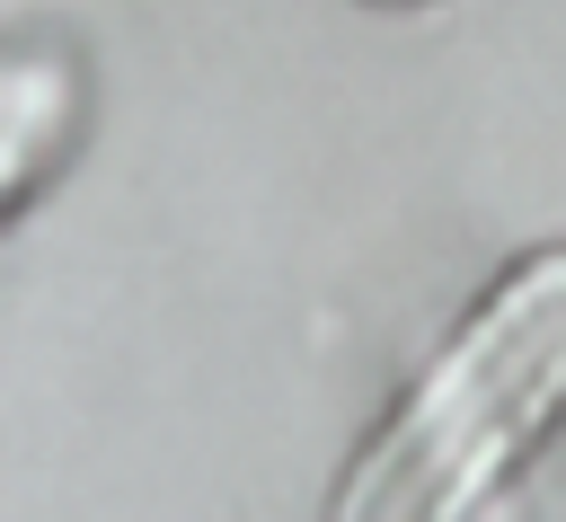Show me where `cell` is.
Wrapping results in <instances>:
<instances>
[{
	"label": "cell",
	"instance_id": "cell-1",
	"mask_svg": "<svg viewBox=\"0 0 566 522\" xmlns=\"http://www.w3.org/2000/svg\"><path fill=\"white\" fill-rule=\"evenodd\" d=\"M566 416V248H531L407 380L327 522H478Z\"/></svg>",
	"mask_w": 566,
	"mask_h": 522
},
{
	"label": "cell",
	"instance_id": "cell-2",
	"mask_svg": "<svg viewBox=\"0 0 566 522\" xmlns=\"http://www.w3.org/2000/svg\"><path fill=\"white\" fill-rule=\"evenodd\" d=\"M80 124V71L53 53H0V221L44 186Z\"/></svg>",
	"mask_w": 566,
	"mask_h": 522
},
{
	"label": "cell",
	"instance_id": "cell-3",
	"mask_svg": "<svg viewBox=\"0 0 566 522\" xmlns=\"http://www.w3.org/2000/svg\"><path fill=\"white\" fill-rule=\"evenodd\" d=\"M380 9H416V0H380Z\"/></svg>",
	"mask_w": 566,
	"mask_h": 522
}]
</instances>
